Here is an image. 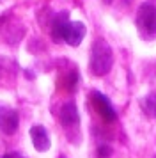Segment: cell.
Wrapping results in <instances>:
<instances>
[{
	"label": "cell",
	"instance_id": "1",
	"mask_svg": "<svg viewBox=\"0 0 156 158\" xmlns=\"http://www.w3.org/2000/svg\"><path fill=\"white\" fill-rule=\"evenodd\" d=\"M113 66V53L110 44L103 37H98L91 48V71L96 77H105Z\"/></svg>",
	"mask_w": 156,
	"mask_h": 158
},
{
	"label": "cell",
	"instance_id": "2",
	"mask_svg": "<svg viewBox=\"0 0 156 158\" xmlns=\"http://www.w3.org/2000/svg\"><path fill=\"white\" fill-rule=\"evenodd\" d=\"M137 30L144 41L156 39V0L144 2L137 11Z\"/></svg>",
	"mask_w": 156,
	"mask_h": 158
},
{
	"label": "cell",
	"instance_id": "3",
	"mask_svg": "<svg viewBox=\"0 0 156 158\" xmlns=\"http://www.w3.org/2000/svg\"><path fill=\"white\" fill-rule=\"evenodd\" d=\"M59 119H60V124H62V128L66 130L68 135L78 133V128H80V114H78V108L73 101H68V103L62 105L60 112H59Z\"/></svg>",
	"mask_w": 156,
	"mask_h": 158
},
{
	"label": "cell",
	"instance_id": "4",
	"mask_svg": "<svg viewBox=\"0 0 156 158\" xmlns=\"http://www.w3.org/2000/svg\"><path fill=\"white\" fill-rule=\"evenodd\" d=\"M91 103H92V107L96 108V112L101 115L103 121H106V123L117 121V112H115V108L112 107L110 100H108L103 93L92 91L91 93Z\"/></svg>",
	"mask_w": 156,
	"mask_h": 158
},
{
	"label": "cell",
	"instance_id": "5",
	"mask_svg": "<svg viewBox=\"0 0 156 158\" xmlns=\"http://www.w3.org/2000/svg\"><path fill=\"white\" fill-rule=\"evenodd\" d=\"M18 126H20L18 110L0 103V131L4 135H13V133H16Z\"/></svg>",
	"mask_w": 156,
	"mask_h": 158
},
{
	"label": "cell",
	"instance_id": "6",
	"mask_svg": "<svg viewBox=\"0 0 156 158\" xmlns=\"http://www.w3.org/2000/svg\"><path fill=\"white\" fill-rule=\"evenodd\" d=\"M0 23H2V34H4V37H6V41L9 44H16V43H20L21 39H23V36H25V27L21 25L16 18H9V20H0Z\"/></svg>",
	"mask_w": 156,
	"mask_h": 158
},
{
	"label": "cell",
	"instance_id": "7",
	"mask_svg": "<svg viewBox=\"0 0 156 158\" xmlns=\"http://www.w3.org/2000/svg\"><path fill=\"white\" fill-rule=\"evenodd\" d=\"M85 34H87V27L82 22H69L62 32V39L69 46L75 48V46H78V44L82 43V39L85 37Z\"/></svg>",
	"mask_w": 156,
	"mask_h": 158
},
{
	"label": "cell",
	"instance_id": "8",
	"mask_svg": "<svg viewBox=\"0 0 156 158\" xmlns=\"http://www.w3.org/2000/svg\"><path fill=\"white\" fill-rule=\"evenodd\" d=\"M30 139H32V144H34L35 151H39V153L48 151L50 146H51L48 131H46V128L41 126V124H35V126L30 128Z\"/></svg>",
	"mask_w": 156,
	"mask_h": 158
},
{
	"label": "cell",
	"instance_id": "9",
	"mask_svg": "<svg viewBox=\"0 0 156 158\" xmlns=\"http://www.w3.org/2000/svg\"><path fill=\"white\" fill-rule=\"evenodd\" d=\"M68 23H69V13L68 11L53 15V20H51V25H50V29H51V39L53 41H60L62 39V32Z\"/></svg>",
	"mask_w": 156,
	"mask_h": 158
},
{
	"label": "cell",
	"instance_id": "10",
	"mask_svg": "<svg viewBox=\"0 0 156 158\" xmlns=\"http://www.w3.org/2000/svg\"><path fill=\"white\" fill-rule=\"evenodd\" d=\"M140 107L147 117L156 119V93H151L147 96H144L140 100Z\"/></svg>",
	"mask_w": 156,
	"mask_h": 158
},
{
	"label": "cell",
	"instance_id": "11",
	"mask_svg": "<svg viewBox=\"0 0 156 158\" xmlns=\"http://www.w3.org/2000/svg\"><path fill=\"white\" fill-rule=\"evenodd\" d=\"M98 155L99 158H108L112 155V148L108 146V144H99L98 146Z\"/></svg>",
	"mask_w": 156,
	"mask_h": 158
},
{
	"label": "cell",
	"instance_id": "12",
	"mask_svg": "<svg viewBox=\"0 0 156 158\" xmlns=\"http://www.w3.org/2000/svg\"><path fill=\"white\" fill-rule=\"evenodd\" d=\"M106 4H115V2H119L121 6H129L133 0H105Z\"/></svg>",
	"mask_w": 156,
	"mask_h": 158
},
{
	"label": "cell",
	"instance_id": "13",
	"mask_svg": "<svg viewBox=\"0 0 156 158\" xmlns=\"http://www.w3.org/2000/svg\"><path fill=\"white\" fill-rule=\"evenodd\" d=\"M7 158H23L21 155H18V153H9L7 155Z\"/></svg>",
	"mask_w": 156,
	"mask_h": 158
},
{
	"label": "cell",
	"instance_id": "14",
	"mask_svg": "<svg viewBox=\"0 0 156 158\" xmlns=\"http://www.w3.org/2000/svg\"><path fill=\"white\" fill-rule=\"evenodd\" d=\"M60 158H64V156H60Z\"/></svg>",
	"mask_w": 156,
	"mask_h": 158
},
{
	"label": "cell",
	"instance_id": "15",
	"mask_svg": "<svg viewBox=\"0 0 156 158\" xmlns=\"http://www.w3.org/2000/svg\"><path fill=\"white\" fill-rule=\"evenodd\" d=\"M154 158H156V156H154Z\"/></svg>",
	"mask_w": 156,
	"mask_h": 158
}]
</instances>
